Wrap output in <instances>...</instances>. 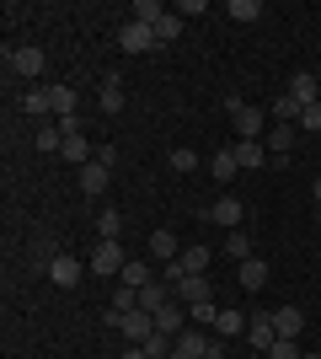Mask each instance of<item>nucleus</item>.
I'll use <instances>...</instances> for the list:
<instances>
[{
  "label": "nucleus",
  "mask_w": 321,
  "mask_h": 359,
  "mask_svg": "<svg viewBox=\"0 0 321 359\" xmlns=\"http://www.w3.org/2000/svg\"><path fill=\"white\" fill-rule=\"evenodd\" d=\"M11 75H22V81H38V75H43V48H16L11 54Z\"/></svg>",
  "instance_id": "9"
},
{
  "label": "nucleus",
  "mask_w": 321,
  "mask_h": 359,
  "mask_svg": "<svg viewBox=\"0 0 321 359\" xmlns=\"http://www.w3.org/2000/svg\"><path fill=\"white\" fill-rule=\"evenodd\" d=\"M204 11H209L204 0H183V6H177V16H204Z\"/></svg>",
  "instance_id": "40"
},
{
  "label": "nucleus",
  "mask_w": 321,
  "mask_h": 359,
  "mask_svg": "<svg viewBox=\"0 0 321 359\" xmlns=\"http://www.w3.org/2000/svg\"><path fill=\"white\" fill-rule=\"evenodd\" d=\"M97 107H102V113H123V81H118V75H107V81H102Z\"/></svg>",
  "instance_id": "23"
},
{
  "label": "nucleus",
  "mask_w": 321,
  "mask_h": 359,
  "mask_svg": "<svg viewBox=\"0 0 321 359\" xmlns=\"http://www.w3.org/2000/svg\"><path fill=\"white\" fill-rule=\"evenodd\" d=\"M118 359H150V354H145V348H139V344H129V348H123Z\"/></svg>",
  "instance_id": "41"
},
{
  "label": "nucleus",
  "mask_w": 321,
  "mask_h": 359,
  "mask_svg": "<svg viewBox=\"0 0 321 359\" xmlns=\"http://www.w3.org/2000/svg\"><path fill=\"white\" fill-rule=\"evenodd\" d=\"M268 359H306V348H300V338H278V344L268 348Z\"/></svg>",
  "instance_id": "35"
},
{
  "label": "nucleus",
  "mask_w": 321,
  "mask_h": 359,
  "mask_svg": "<svg viewBox=\"0 0 321 359\" xmlns=\"http://www.w3.org/2000/svg\"><path fill=\"white\" fill-rule=\"evenodd\" d=\"M300 135H321V102H311L306 113H300Z\"/></svg>",
  "instance_id": "38"
},
{
  "label": "nucleus",
  "mask_w": 321,
  "mask_h": 359,
  "mask_svg": "<svg viewBox=\"0 0 321 359\" xmlns=\"http://www.w3.org/2000/svg\"><path fill=\"white\" fill-rule=\"evenodd\" d=\"M246 344H252V354H268V348L278 344V327H273V316H268V311L246 316Z\"/></svg>",
  "instance_id": "2"
},
{
  "label": "nucleus",
  "mask_w": 321,
  "mask_h": 359,
  "mask_svg": "<svg viewBox=\"0 0 321 359\" xmlns=\"http://www.w3.org/2000/svg\"><path fill=\"white\" fill-rule=\"evenodd\" d=\"M123 338L145 348V344L155 338V316H150V311H129V316H123Z\"/></svg>",
  "instance_id": "7"
},
{
  "label": "nucleus",
  "mask_w": 321,
  "mask_h": 359,
  "mask_svg": "<svg viewBox=\"0 0 321 359\" xmlns=\"http://www.w3.org/2000/svg\"><path fill=\"white\" fill-rule=\"evenodd\" d=\"M70 166H92L97 156H92V145H86V135H76V140H64V150H59Z\"/></svg>",
  "instance_id": "24"
},
{
  "label": "nucleus",
  "mask_w": 321,
  "mask_h": 359,
  "mask_svg": "<svg viewBox=\"0 0 321 359\" xmlns=\"http://www.w3.org/2000/svg\"><path fill=\"white\" fill-rule=\"evenodd\" d=\"M107 182H113V172H107L102 161L80 166V194H86V198H102V194H107Z\"/></svg>",
  "instance_id": "12"
},
{
  "label": "nucleus",
  "mask_w": 321,
  "mask_h": 359,
  "mask_svg": "<svg viewBox=\"0 0 321 359\" xmlns=\"http://www.w3.org/2000/svg\"><path fill=\"white\" fill-rule=\"evenodd\" d=\"M22 113L48 118V113H54V86H27V91H22Z\"/></svg>",
  "instance_id": "10"
},
{
  "label": "nucleus",
  "mask_w": 321,
  "mask_h": 359,
  "mask_svg": "<svg viewBox=\"0 0 321 359\" xmlns=\"http://www.w3.org/2000/svg\"><path fill=\"white\" fill-rule=\"evenodd\" d=\"M54 118H76V86L54 81Z\"/></svg>",
  "instance_id": "26"
},
{
  "label": "nucleus",
  "mask_w": 321,
  "mask_h": 359,
  "mask_svg": "<svg viewBox=\"0 0 321 359\" xmlns=\"http://www.w3.org/2000/svg\"><path fill=\"white\" fill-rule=\"evenodd\" d=\"M97 236H102V241H118L123 236V215L118 210H102V215H97Z\"/></svg>",
  "instance_id": "29"
},
{
  "label": "nucleus",
  "mask_w": 321,
  "mask_h": 359,
  "mask_svg": "<svg viewBox=\"0 0 321 359\" xmlns=\"http://www.w3.org/2000/svg\"><path fill=\"white\" fill-rule=\"evenodd\" d=\"M118 43H123V54H150V48H161L155 43V27H139V22H129V27L118 32Z\"/></svg>",
  "instance_id": "5"
},
{
  "label": "nucleus",
  "mask_w": 321,
  "mask_h": 359,
  "mask_svg": "<svg viewBox=\"0 0 321 359\" xmlns=\"http://www.w3.org/2000/svg\"><path fill=\"white\" fill-rule=\"evenodd\" d=\"M161 16H166V6H161V0H134V22H139V27H155Z\"/></svg>",
  "instance_id": "31"
},
{
  "label": "nucleus",
  "mask_w": 321,
  "mask_h": 359,
  "mask_svg": "<svg viewBox=\"0 0 321 359\" xmlns=\"http://www.w3.org/2000/svg\"><path fill=\"white\" fill-rule=\"evenodd\" d=\"M187 316H193L199 327H214V316H220V306H214V300H199V306H187Z\"/></svg>",
  "instance_id": "36"
},
{
  "label": "nucleus",
  "mask_w": 321,
  "mask_h": 359,
  "mask_svg": "<svg viewBox=\"0 0 321 359\" xmlns=\"http://www.w3.org/2000/svg\"><path fill=\"white\" fill-rule=\"evenodd\" d=\"M252 359H268V354H252Z\"/></svg>",
  "instance_id": "44"
},
{
  "label": "nucleus",
  "mask_w": 321,
  "mask_h": 359,
  "mask_svg": "<svg viewBox=\"0 0 321 359\" xmlns=\"http://www.w3.org/2000/svg\"><path fill=\"white\" fill-rule=\"evenodd\" d=\"M171 348H177V338H166V332H155L150 344H145V354H150V359H171Z\"/></svg>",
  "instance_id": "37"
},
{
  "label": "nucleus",
  "mask_w": 321,
  "mask_h": 359,
  "mask_svg": "<svg viewBox=\"0 0 321 359\" xmlns=\"http://www.w3.org/2000/svg\"><path fill=\"white\" fill-rule=\"evenodd\" d=\"M236 161H241V172H257L262 161H268V145H262V140H236Z\"/></svg>",
  "instance_id": "15"
},
{
  "label": "nucleus",
  "mask_w": 321,
  "mask_h": 359,
  "mask_svg": "<svg viewBox=\"0 0 321 359\" xmlns=\"http://www.w3.org/2000/svg\"><path fill=\"white\" fill-rule=\"evenodd\" d=\"M177 300H183V306H199V300H214L209 273H183V279H177Z\"/></svg>",
  "instance_id": "4"
},
{
  "label": "nucleus",
  "mask_w": 321,
  "mask_h": 359,
  "mask_svg": "<svg viewBox=\"0 0 321 359\" xmlns=\"http://www.w3.org/2000/svg\"><path fill=\"white\" fill-rule=\"evenodd\" d=\"M150 279H155V269H150V263H139V257H129L123 273H118V285H129V290H145Z\"/></svg>",
  "instance_id": "18"
},
{
  "label": "nucleus",
  "mask_w": 321,
  "mask_h": 359,
  "mask_svg": "<svg viewBox=\"0 0 321 359\" xmlns=\"http://www.w3.org/2000/svg\"><path fill=\"white\" fill-rule=\"evenodd\" d=\"M177 38H183V16L166 11L161 22H155V43H177Z\"/></svg>",
  "instance_id": "30"
},
{
  "label": "nucleus",
  "mask_w": 321,
  "mask_h": 359,
  "mask_svg": "<svg viewBox=\"0 0 321 359\" xmlns=\"http://www.w3.org/2000/svg\"><path fill=\"white\" fill-rule=\"evenodd\" d=\"M225 16H230V22H257V16H262V6H257V0H230V6H225Z\"/></svg>",
  "instance_id": "32"
},
{
  "label": "nucleus",
  "mask_w": 321,
  "mask_h": 359,
  "mask_svg": "<svg viewBox=\"0 0 321 359\" xmlns=\"http://www.w3.org/2000/svg\"><path fill=\"white\" fill-rule=\"evenodd\" d=\"M113 311H123V316H129V311H139V290L118 285V290H113Z\"/></svg>",
  "instance_id": "34"
},
{
  "label": "nucleus",
  "mask_w": 321,
  "mask_h": 359,
  "mask_svg": "<svg viewBox=\"0 0 321 359\" xmlns=\"http://www.w3.org/2000/svg\"><path fill=\"white\" fill-rule=\"evenodd\" d=\"M290 97H294V102H300V107L321 102V86H316V75H311V70H300V75H294V81H290Z\"/></svg>",
  "instance_id": "16"
},
{
  "label": "nucleus",
  "mask_w": 321,
  "mask_h": 359,
  "mask_svg": "<svg viewBox=\"0 0 321 359\" xmlns=\"http://www.w3.org/2000/svg\"><path fill=\"white\" fill-rule=\"evenodd\" d=\"M204 220L225 225V231H241V220H246V204H241L236 194H225V198H214V210H204Z\"/></svg>",
  "instance_id": "3"
},
{
  "label": "nucleus",
  "mask_w": 321,
  "mask_h": 359,
  "mask_svg": "<svg viewBox=\"0 0 321 359\" xmlns=\"http://www.w3.org/2000/svg\"><path fill=\"white\" fill-rule=\"evenodd\" d=\"M32 145H38V150H48V156H59V150H64V129H59V123H38Z\"/></svg>",
  "instance_id": "21"
},
{
  "label": "nucleus",
  "mask_w": 321,
  "mask_h": 359,
  "mask_svg": "<svg viewBox=\"0 0 321 359\" xmlns=\"http://www.w3.org/2000/svg\"><path fill=\"white\" fill-rule=\"evenodd\" d=\"M204 348H209V338H204L199 327H187L183 338H177V348H171V359H204Z\"/></svg>",
  "instance_id": "17"
},
{
  "label": "nucleus",
  "mask_w": 321,
  "mask_h": 359,
  "mask_svg": "<svg viewBox=\"0 0 321 359\" xmlns=\"http://www.w3.org/2000/svg\"><path fill=\"white\" fill-rule=\"evenodd\" d=\"M166 161H171V172H183V177H187V172H199V156H193L187 145H177V150L166 156Z\"/></svg>",
  "instance_id": "33"
},
{
  "label": "nucleus",
  "mask_w": 321,
  "mask_h": 359,
  "mask_svg": "<svg viewBox=\"0 0 321 359\" xmlns=\"http://www.w3.org/2000/svg\"><path fill=\"white\" fill-rule=\"evenodd\" d=\"M177 263H183V273H204V269H209V247H199V241H193V247H183V257H177Z\"/></svg>",
  "instance_id": "27"
},
{
  "label": "nucleus",
  "mask_w": 321,
  "mask_h": 359,
  "mask_svg": "<svg viewBox=\"0 0 321 359\" xmlns=\"http://www.w3.org/2000/svg\"><path fill=\"white\" fill-rule=\"evenodd\" d=\"M150 257L166 269V263H177L183 257V247H177V231H150Z\"/></svg>",
  "instance_id": "11"
},
{
  "label": "nucleus",
  "mask_w": 321,
  "mask_h": 359,
  "mask_svg": "<svg viewBox=\"0 0 321 359\" xmlns=\"http://www.w3.org/2000/svg\"><path fill=\"white\" fill-rule=\"evenodd\" d=\"M246 316L252 311H220L214 316V332H220V338H236V332H246Z\"/></svg>",
  "instance_id": "25"
},
{
  "label": "nucleus",
  "mask_w": 321,
  "mask_h": 359,
  "mask_svg": "<svg viewBox=\"0 0 321 359\" xmlns=\"http://www.w3.org/2000/svg\"><path fill=\"white\" fill-rule=\"evenodd\" d=\"M236 279H241V290H262V285H268V263H262V257H246Z\"/></svg>",
  "instance_id": "22"
},
{
  "label": "nucleus",
  "mask_w": 321,
  "mask_h": 359,
  "mask_svg": "<svg viewBox=\"0 0 321 359\" xmlns=\"http://www.w3.org/2000/svg\"><path fill=\"white\" fill-rule=\"evenodd\" d=\"M300 113H306V107L294 102L290 91H284V97H273V102H268V118H273V123H300Z\"/></svg>",
  "instance_id": "20"
},
{
  "label": "nucleus",
  "mask_w": 321,
  "mask_h": 359,
  "mask_svg": "<svg viewBox=\"0 0 321 359\" xmlns=\"http://www.w3.org/2000/svg\"><path fill=\"white\" fill-rule=\"evenodd\" d=\"M225 252L236 257V263H246V257H257V252H252V236H246V231H225Z\"/></svg>",
  "instance_id": "28"
},
{
  "label": "nucleus",
  "mask_w": 321,
  "mask_h": 359,
  "mask_svg": "<svg viewBox=\"0 0 321 359\" xmlns=\"http://www.w3.org/2000/svg\"><path fill=\"white\" fill-rule=\"evenodd\" d=\"M316 210H321V177H316Z\"/></svg>",
  "instance_id": "42"
},
{
  "label": "nucleus",
  "mask_w": 321,
  "mask_h": 359,
  "mask_svg": "<svg viewBox=\"0 0 321 359\" xmlns=\"http://www.w3.org/2000/svg\"><path fill=\"white\" fill-rule=\"evenodd\" d=\"M209 172H214L220 182H230L236 172H241V161H236V150H230V145H220V150L209 156Z\"/></svg>",
  "instance_id": "19"
},
{
  "label": "nucleus",
  "mask_w": 321,
  "mask_h": 359,
  "mask_svg": "<svg viewBox=\"0 0 321 359\" xmlns=\"http://www.w3.org/2000/svg\"><path fill=\"white\" fill-rule=\"evenodd\" d=\"M294 145H300V123H273V129H268V150H273V156H290Z\"/></svg>",
  "instance_id": "14"
},
{
  "label": "nucleus",
  "mask_w": 321,
  "mask_h": 359,
  "mask_svg": "<svg viewBox=\"0 0 321 359\" xmlns=\"http://www.w3.org/2000/svg\"><path fill=\"white\" fill-rule=\"evenodd\" d=\"M273 327H278V338H300V332H306V311H300V306H278Z\"/></svg>",
  "instance_id": "13"
},
{
  "label": "nucleus",
  "mask_w": 321,
  "mask_h": 359,
  "mask_svg": "<svg viewBox=\"0 0 321 359\" xmlns=\"http://www.w3.org/2000/svg\"><path fill=\"white\" fill-rule=\"evenodd\" d=\"M80 273H86V269H80L76 257L54 252V263H48V279H54V285H59V290H76V285H80Z\"/></svg>",
  "instance_id": "8"
},
{
  "label": "nucleus",
  "mask_w": 321,
  "mask_h": 359,
  "mask_svg": "<svg viewBox=\"0 0 321 359\" xmlns=\"http://www.w3.org/2000/svg\"><path fill=\"white\" fill-rule=\"evenodd\" d=\"M225 113H230V123H236V135H241V140H257L262 123H268V113H262L257 102H241V97H225Z\"/></svg>",
  "instance_id": "1"
},
{
  "label": "nucleus",
  "mask_w": 321,
  "mask_h": 359,
  "mask_svg": "<svg viewBox=\"0 0 321 359\" xmlns=\"http://www.w3.org/2000/svg\"><path fill=\"white\" fill-rule=\"evenodd\" d=\"M123 247L118 241H97V252H92V273H123Z\"/></svg>",
  "instance_id": "6"
},
{
  "label": "nucleus",
  "mask_w": 321,
  "mask_h": 359,
  "mask_svg": "<svg viewBox=\"0 0 321 359\" xmlns=\"http://www.w3.org/2000/svg\"><path fill=\"white\" fill-rule=\"evenodd\" d=\"M97 161H102L107 172H113V161H118V145H97Z\"/></svg>",
  "instance_id": "39"
},
{
  "label": "nucleus",
  "mask_w": 321,
  "mask_h": 359,
  "mask_svg": "<svg viewBox=\"0 0 321 359\" xmlns=\"http://www.w3.org/2000/svg\"><path fill=\"white\" fill-rule=\"evenodd\" d=\"M306 359H321V354H311V348H306Z\"/></svg>",
  "instance_id": "43"
}]
</instances>
